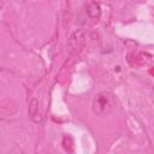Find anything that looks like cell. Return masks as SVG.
I'll return each mask as SVG.
<instances>
[{
    "mask_svg": "<svg viewBox=\"0 0 154 154\" xmlns=\"http://www.w3.org/2000/svg\"><path fill=\"white\" fill-rule=\"evenodd\" d=\"M85 34L87 32L84 30H77L70 36L69 48H70L71 53H78L83 48L84 42H85Z\"/></svg>",
    "mask_w": 154,
    "mask_h": 154,
    "instance_id": "obj_2",
    "label": "cell"
},
{
    "mask_svg": "<svg viewBox=\"0 0 154 154\" xmlns=\"http://www.w3.org/2000/svg\"><path fill=\"white\" fill-rule=\"evenodd\" d=\"M87 14L89 16V18L97 20V19L100 18V16H101L100 5L96 4V2H90V4H88V6H87Z\"/></svg>",
    "mask_w": 154,
    "mask_h": 154,
    "instance_id": "obj_4",
    "label": "cell"
},
{
    "mask_svg": "<svg viewBox=\"0 0 154 154\" xmlns=\"http://www.w3.org/2000/svg\"><path fill=\"white\" fill-rule=\"evenodd\" d=\"M28 113H29V117L30 119L38 124L42 122V117H41V113H40V107H38V101L36 99H31L30 102H29V108H28Z\"/></svg>",
    "mask_w": 154,
    "mask_h": 154,
    "instance_id": "obj_3",
    "label": "cell"
},
{
    "mask_svg": "<svg viewBox=\"0 0 154 154\" xmlns=\"http://www.w3.org/2000/svg\"><path fill=\"white\" fill-rule=\"evenodd\" d=\"M63 147L66 152H73V141L69 136H64L63 138Z\"/></svg>",
    "mask_w": 154,
    "mask_h": 154,
    "instance_id": "obj_5",
    "label": "cell"
},
{
    "mask_svg": "<svg viewBox=\"0 0 154 154\" xmlns=\"http://www.w3.org/2000/svg\"><path fill=\"white\" fill-rule=\"evenodd\" d=\"M91 108L94 114L99 117H105L109 114L116 108V97L109 91H100L97 93L91 103Z\"/></svg>",
    "mask_w": 154,
    "mask_h": 154,
    "instance_id": "obj_1",
    "label": "cell"
}]
</instances>
